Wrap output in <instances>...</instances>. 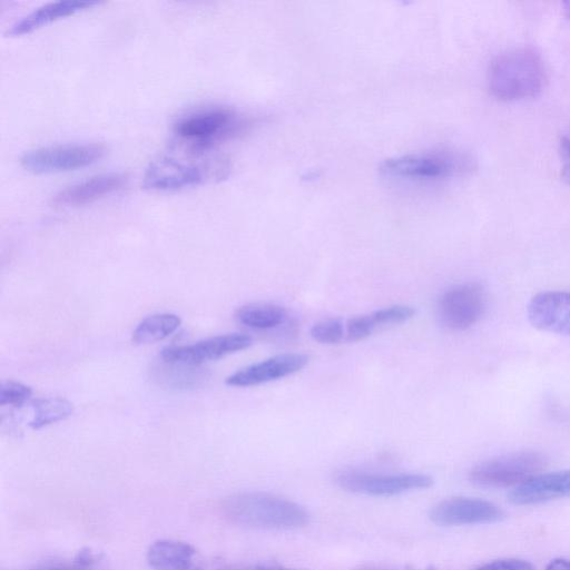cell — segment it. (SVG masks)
I'll return each instance as SVG.
<instances>
[{
    "label": "cell",
    "instance_id": "cell-1",
    "mask_svg": "<svg viewBox=\"0 0 570 570\" xmlns=\"http://www.w3.org/2000/svg\"><path fill=\"white\" fill-rule=\"evenodd\" d=\"M488 87L501 101H518L538 96L548 81L541 55L519 47L495 56L488 69Z\"/></svg>",
    "mask_w": 570,
    "mask_h": 570
},
{
    "label": "cell",
    "instance_id": "cell-22",
    "mask_svg": "<svg viewBox=\"0 0 570 570\" xmlns=\"http://www.w3.org/2000/svg\"><path fill=\"white\" fill-rule=\"evenodd\" d=\"M163 361V360H161ZM159 377L178 387H187L200 379V372L195 366L174 364L163 361L158 370Z\"/></svg>",
    "mask_w": 570,
    "mask_h": 570
},
{
    "label": "cell",
    "instance_id": "cell-5",
    "mask_svg": "<svg viewBox=\"0 0 570 570\" xmlns=\"http://www.w3.org/2000/svg\"><path fill=\"white\" fill-rule=\"evenodd\" d=\"M471 167L472 163L465 155L434 150L387 158L381 164L380 173L392 179L423 181L458 176Z\"/></svg>",
    "mask_w": 570,
    "mask_h": 570
},
{
    "label": "cell",
    "instance_id": "cell-3",
    "mask_svg": "<svg viewBox=\"0 0 570 570\" xmlns=\"http://www.w3.org/2000/svg\"><path fill=\"white\" fill-rule=\"evenodd\" d=\"M248 121L235 110L208 106L191 110L173 125L174 136L189 155L200 156L215 145L238 136Z\"/></svg>",
    "mask_w": 570,
    "mask_h": 570
},
{
    "label": "cell",
    "instance_id": "cell-30",
    "mask_svg": "<svg viewBox=\"0 0 570 570\" xmlns=\"http://www.w3.org/2000/svg\"><path fill=\"white\" fill-rule=\"evenodd\" d=\"M562 11L564 17L570 20V1L562 2Z\"/></svg>",
    "mask_w": 570,
    "mask_h": 570
},
{
    "label": "cell",
    "instance_id": "cell-24",
    "mask_svg": "<svg viewBox=\"0 0 570 570\" xmlns=\"http://www.w3.org/2000/svg\"><path fill=\"white\" fill-rule=\"evenodd\" d=\"M32 395V390L26 384L17 381L7 380L1 382L0 405H10L19 407L23 405Z\"/></svg>",
    "mask_w": 570,
    "mask_h": 570
},
{
    "label": "cell",
    "instance_id": "cell-10",
    "mask_svg": "<svg viewBox=\"0 0 570 570\" xmlns=\"http://www.w3.org/2000/svg\"><path fill=\"white\" fill-rule=\"evenodd\" d=\"M253 340L249 335L229 333L209 337L194 344L168 346L160 352V358L168 363L187 366H199L228 354L249 347Z\"/></svg>",
    "mask_w": 570,
    "mask_h": 570
},
{
    "label": "cell",
    "instance_id": "cell-28",
    "mask_svg": "<svg viewBox=\"0 0 570 570\" xmlns=\"http://www.w3.org/2000/svg\"><path fill=\"white\" fill-rule=\"evenodd\" d=\"M219 570H297V569H289L285 567H278V566H244V567H225Z\"/></svg>",
    "mask_w": 570,
    "mask_h": 570
},
{
    "label": "cell",
    "instance_id": "cell-15",
    "mask_svg": "<svg viewBox=\"0 0 570 570\" xmlns=\"http://www.w3.org/2000/svg\"><path fill=\"white\" fill-rule=\"evenodd\" d=\"M562 498H570V470L535 474L509 493V501L517 505L538 504Z\"/></svg>",
    "mask_w": 570,
    "mask_h": 570
},
{
    "label": "cell",
    "instance_id": "cell-31",
    "mask_svg": "<svg viewBox=\"0 0 570 570\" xmlns=\"http://www.w3.org/2000/svg\"><path fill=\"white\" fill-rule=\"evenodd\" d=\"M562 177L570 184V169H563Z\"/></svg>",
    "mask_w": 570,
    "mask_h": 570
},
{
    "label": "cell",
    "instance_id": "cell-4",
    "mask_svg": "<svg viewBox=\"0 0 570 570\" xmlns=\"http://www.w3.org/2000/svg\"><path fill=\"white\" fill-rule=\"evenodd\" d=\"M228 169V161L223 157L194 160L159 156L146 167L142 186L150 190H177L220 179Z\"/></svg>",
    "mask_w": 570,
    "mask_h": 570
},
{
    "label": "cell",
    "instance_id": "cell-14",
    "mask_svg": "<svg viewBox=\"0 0 570 570\" xmlns=\"http://www.w3.org/2000/svg\"><path fill=\"white\" fill-rule=\"evenodd\" d=\"M127 179L128 177L124 173H105L92 176L60 189L51 197V205L77 207L92 203L122 188Z\"/></svg>",
    "mask_w": 570,
    "mask_h": 570
},
{
    "label": "cell",
    "instance_id": "cell-2",
    "mask_svg": "<svg viewBox=\"0 0 570 570\" xmlns=\"http://www.w3.org/2000/svg\"><path fill=\"white\" fill-rule=\"evenodd\" d=\"M223 514L235 524L289 530L308 523V512L299 504L264 492H243L223 501Z\"/></svg>",
    "mask_w": 570,
    "mask_h": 570
},
{
    "label": "cell",
    "instance_id": "cell-26",
    "mask_svg": "<svg viewBox=\"0 0 570 570\" xmlns=\"http://www.w3.org/2000/svg\"><path fill=\"white\" fill-rule=\"evenodd\" d=\"M472 570H535L534 567L521 559H500L488 562Z\"/></svg>",
    "mask_w": 570,
    "mask_h": 570
},
{
    "label": "cell",
    "instance_id": "cell-7",
    "mask_svg": "<svg viewBox=\"0 0 570 570\" xmlns=\"http://www.w3.org/2000/svg\"><path fill=\"white\" fill-rule=\"evenodd\" d=\"M106 153L102 144H63L30 149L20 157L21 166L33 174H48L86 167Z\"/></svg>",
    "mask_w": 570,
    "mask_h": 570
},
{
    "label": "cell",
    "instance_id": "cell-17",
    "mask_svg": "<svg viewBox=\"0 0 570 570\" xmlns=\"http://www.w3.org/2000/svg\"><path fill=\"white\" fill-rule=\"evenodd\" d=\"M196 550L189 543L161 539L147 550V562L154 570H193Z\"/></svg>",
    "mask_w": 570,
    "mask_h": 570
},
{
    "label": "cell",
    "instance_id": "cell-12",
    "mask_svg": "<svg viewBox=\"0 0 570 570\" xmlns=\"http://www.w3.org/2000/svg\"><path fill=\"white\" fill-rule=\"evenodd\" d=\"M527 314L538 330L570 336V292L546 291L529 302Z\"/></svg>",
    "mask_w": 570,
    "mask_h": 570
},
{
    "label": "cell",
    "instance_id": "cell-6",
    "mask_svg": "<svg viewBox=\"0 0 570 570\" xmlns=\"http://www.w3.org/2000/svg\"><path fill=\"white\" fill-rule=\"evenodd\" d=\"M546 458L534 451H521L487 460L469 473L471 482L483 488H503L520 484L538 474Z\"/></svg>",
    "mask_w": 570,
    "mask_h": 570
},
{
    "label": "cell",
    "instance_id": "cell-9",
    "mask_svg": "<svg viewBox=\"0 0 570 570\" xmlns=\"http://www.w3.org/2000/svg\"><path fill=\"white\" fill-rule=\"evenodd\" d=\"M335 482L344 490L370 495H394L432 485L431 476L421 473L377 474L357 470H344L335 475Z\"/></svg>",
    "mask_w": 570,
    "mask_h": 570
},
{
    "label": "cell",
    "instance_id": "cell-8",
    "mask_svg": "<svg viewBox=\"0 0 570 570\" xmlns=\"http://www.w3.org/2000/svg\"><path fill=\"white\" fill-rule=\"evenodd\" d=\"M487 306L481 284L468 282L448 288L438 302L439 316L450 330L464 331L482 317Z\"/></svg>",
    "mask_w": 570,
    "mask_h": 570
},
{
    "label": "cell",
    "instance_id": "cell-18",
    "mask_svg": "<svg viewBox=\"0 0 570 570\" xmlns=\"http://www.w3.org/2000/svg\"><path fill=\"white\" fill-rule=\"evenodd\" d=\"M237 321L250 328L268 330L283 324L286 320V309L272 303H250L237 308Z\"/></svg>",
    "mask_w": 570,
    "mask_h": 570
},
{
    "label": "cell",
    "instance_id": "cell-23",
    "mask_svg": "<svg viewBox=\"0 0 570 570\" xmlns=\"http://www.w3.org/2000/svg\"><path fill=\"white\" fill-rule=\"evenodd\" d=\"M309 335L321 344H337L345 337L344 325L336 318L323 320L311 327Z\"/></svg>",
    "mask_w": 570,
    "mask_h": 570
},
{
    "label": "cell",
    "instance_id": "cell-21",
    "mask_svg": "<svg viewBox=\"0 0 570 570\" xmlns=\"http://www.w3.org/2000/svg\"><path fill=\"white\" fill-rule=\"evenodd\" d=\"M414 314V307L397 304L364 314V317L370 331L373 333L379 327L404 323L412 318Z\"/></svg>",
    "mask_w": 570,
    "mask_h": 570
},
{
    "label": "cell",
    "instance_id": "cell-32",
    "mask_svg": "<svg viewBox=\"0 0 570 570\" xmlns=\"http://www.w3.org/2000/svg\"><path fill=\"white\" fill-rule=\"evenodd\" d=\"M426 570H434V569H433V568H429V569H426Z\"/></svg>",
    "mask_w": 570,
    "mask_h": 570
},
{
    "label": "cell",
    "instance_id": "cell-16",
    "mask_svg": "<svg viewBox=\"0 0 570 570\" xmlns=\"http://www.w3.org/2000/svg\"><path fill=\"white\" fill-rule=\"evenodd\" d=\"M100 4L94 0H59L45 3L17 20L7 30L11 37L29 33L57 19L71 16L76 12Z\"/></svg>",
    "mask_w": 570,
    "mask_h": 570
},
{
    "label": "cell",
    "instance_id": "cell-13",
    "mask_svg": "<svg viewBox=\"0 0 570 570\" xmlns=\"http://www.w3.org/2000/svg\"><path fill=\"white\" fill-rule=\"evenodd\" d=\"M309 361L306 354L285 353L243 367L226 377L230 386H254L292 375L304 368Z\"/></svg>",
    "mask_w": 570,
    "mask_h": 570
},
{
    "label": "cell",
    "instance_id": "cell-19",
    "mask_svg": "<svg viewBox=\"0 0 570 570\" xmlns=\"http://www.w3.org/2000/svg\"><path fill=\"white\" fill-rule=\"evenodd\" d=\"M181 324L178 315L157 313L145 317L134 330L131 340L135 344H150L171 335Z\"/></svg>",
    "mask_w": 570,
    "mask_h": 570
},
{
    "label": "cell",
    "instance_id": "cell-20",
    "mask_svg": "<svg viewBox=\"0 0 570 570\" xmlns=\"http://www.w3.org/2000/svg\"><path fill=\"white\" fill-rule=\"evenodd\" d=\"M33 415L29 423L33 430L63 421L73 413V404L59 396H49L37 400L33 405Z\"/></svg>",
    "mask_w": 570,
    "mask_h": 570
},
{
    "label": "cell",
    "instance_id": "cell-29",
    "mask_svg": "<svg viewBox=\"0 0 570 570\" xmlns=\"http://www.w3.org/2000/svg\"><path fill=\"white\" fill-rule=\"evenodd\" d=\"M546 570H570V560L563 558L553 559L547 564Z\"/></svg>",
    "mask_w": 570,
    "mask_h": 570
},
{
    "label": "cell",
    "instance_id": "cell-25",
    "mask_svg": "<svg viewBox=\"0 0 570 570\" xmlns=\"http://www.w3.org/2000/svg\"><path fill=\"white\" fill-rule=\"evenodd\" d=\"M95 562V557L89 549L80 550L72 563L50 564L37 568L36 570H89Z\"/></svg>",
    "mask_w": 570,
    "mask_h": 570
},
{
    "label": "cell",
    "instance_id": "cell-27",
    "mask_svg": "<svg viewBox=\"0 0 570 570\" xmlns=\"http://www.w3.org/2000/svg\"><path fill=\"white\" fill-rule=\"evenodd\" d=\"M560 151L563 160L567 161L563 169H570V132L562 136Z\"/></svg>",
    "mask_w": 570,
    "mask_h": 570
},
{
    "label": "cell",
    "instance_id": "cell-11",
    "mask_svg": "<svg viewBox=\"0 0 570 570\" xmlns=\"http://www.w3.org/2000/svg\"><path fill=\"white\" fill-rule=\"evenodd\" d=\"M430 518L439 525L492 523L503 518V511L485 500L459 497L439 502Z\"/></svg>",
    "mask_w": 570,
    "mask_h": 570
}]
</instances>
